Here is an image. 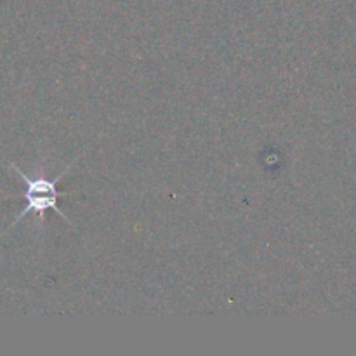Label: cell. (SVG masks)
Segmentation results:
<instances>
[{
	"instance_id": "obj_1",
	"label": "cell",
	"mask_w": 356,
	"mask_h": 356,
	"mask_svg": "<svg viewBox=\"0 0 356 356\" xmlns=\"http://www.w3.org/2000/svg\"><path fill=\"white\" fill-rule=\"evenodd\" d=\"M10 167L16 170L19 179L23 181L24 186H26V190H24L23 193V198L24 202H26V205H24L23 211L17 214V218L14 219L13 225H17V222H19L26 214H37L40 216V218H44V214L47 211H54L56 214L61 216L63 221L72 225L70 219L65 216V212L58 207V198L66 197V195H68V193H61V191L58 190V183L66 176V174H68V170L72 169L73 163H70L68 167H65L63 172L59 174V176H56L54 179H49V177L45 176H35V177L28 176V174H24L23 170L16 165V163H10Z\"/></svg>"
}]
</instances>
